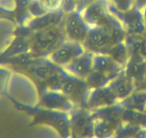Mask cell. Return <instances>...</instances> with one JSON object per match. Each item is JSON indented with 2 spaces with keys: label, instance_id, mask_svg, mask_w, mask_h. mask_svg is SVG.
<instances>
[{
  "label": "cell",
  "instance_id": "13",
  "mask_svg": "<svg viewBox=\"0 0 146 138\" xmlns=\"http://www.w3.org/2000/svg\"><path fill=\"white\" fill-rule=\"evenodd\" d=\"M118 102L107 88H90L86 95L85 105L92 109H97Z\"/></svg>",
  "mask_w": 146,
  "mask_h": 138
},
{
  "label": "cell",
  "instance_id": "9",
  "mask_svg": "<svg viewBox=\"0 0 146 138\" xmlns=\"http://www.w3.org/2000/svg\"><path fill=\"white\" fill-rule=\"evenodd\" d=\"M83 44L65 40L57 46L47 58L58 67L63 68L85 52Z\"/></svg>",
  "mask_w": 146,
  "mask_h": 138
},
{
  "label": "cell",
  "instance_id": "5",
  "mask_svg": "<svg viewBox=\"0 0 146 138\" xmlns=\"http://www.w3.org/2000/svg\"><path fill=\"white\" fill-rule=\"evenodd\" d=\"M89 88L85 80L70 75L60 67L57 90H60L70 97L77 106L82 104L85 105V98Z\"/></svg>",
  "mask_w": 146,
  "mask_h": 138
},
{
  "label": "cell",
  "instance_id": "7",
  "mask_svg": "<svg viewBox=\"0 0 146 138\" xmlns=\"http://www.w3.org/2000/svg\"><path fill=\"white\" fill-rule=\"evenodd\" d=\"M110 11L119 19L127 35L143 36L145 35V27L143 22L141 9L133 7L130 10L121 12L108 3Z\"/></svg>",
  "mask_w": 146,
  "mask_h": 138
},
{
  "label": "cell",
  "instance_id": "1",
  "mask_svg": "<svg viewBox=\"0 0 146 138\" xmlns=\"http://www.w3.org/2000/svg\"><path fill=\"white\" fill-rule=\"evenodd\" d=\"M65 40L62 23L54 27L30 32L29 53L34 58H46Z\"/></svg>",
  "mask_w": 146,
  "mask_h": 138
},
{
  "label": "cell",
  "instance_id": "20",
  "mask_svg": "<svg viewBox=\"0 0 146 138\" xmlns=\"http://www.w3.org/2000/svg\"><path fill=\"white\" fill-rule=\"evenodd\" d=\"M110 5L121 12L130 10L135 5V0H106Z\"/></svg>",
  "mask_w": 146,
  "mask_h": 138
},
{
  "label": "cell",
  "instance_id": "8",
  "mask_svg": "<svg viewBox=\"0 0 146 138\" xmlns=\"http://www.w3.org/2000/svg\"><path fill=\"white\" fill-rule=\"evenodd\" d=\"M39 105L44 109L72 112L77 107L71 98L60 90L45 87L40 91Z\"/></svg>",
  "mask_w": 146,
  "mask_h": 138
},
{
  "label": "cell",
  "instance_id": "3",
  "mask_svg": "<svg viewBox=\"0 0 146 138\" xmlns=\"http://www.w3.org/2000/svg\"><path fill=\"white\" fill-rule=\"evenodd\" d=\"M9 95L15 101L28 107H35L40 103V91L29 77L20 73H15L9 78Z\"/></svg>",
  "mask_w": 146,
  "mask_h": 138
},
{
  "label": "cell",
  "instance_id": "10",
  "mask_svg": "<svg viewBox=\"0 0 146 138\" xmlns=\"http://www.w3.org/2000/svg\"><path fill=\"white\" fill-rule=\"evenodd\" d=\"M64 15L65 12L62 9L57 12H47L39 17L26 19L22 23V26L29 32L54 27L62 23Z\"/></svg>",
  "mask_w": 146,
  "mask_h": 138
},
{
  "label": "cell",
  "instance_id": "14",
  "mask_svg": "<svg viewBox=\"0 0 146 138\" xmlns=\"http://www.w3.org/2000/svg\"><path fill=\"white\" fill-rule=\"evenodd\" d=\"M92 68L94 71L102 73L113 79L121 74L125 68L113 60L109 55L94 53Z\"/></svg>",
  "mask_w": 146,
  "mask_h": 138
},
{
  "label": "cell",
  "instance_id": "19",
  "mask_svg": "<svg viewBox=\"0 0 146 138\" xmlns=\"http://www.w3.org/2000/svg\"><path fill=\"white\" fill-rule=\"evenodd\" d=\"M64 0H36L45 12H52L62 9Z\"/></svg>",
  "mask_w": 146,
  "mask_h": 138
},
{
  "label": "cell",
  "instance_id": "6",
  "mask_svg": "<svg viewBox=\"0 0 146 138\" xmlns=\"http://www.w3.org/2000/svg\"><path fill=\"white\" fill-rule=\"evenodd\" d=\"M62 28L67 40L82 44L86 40L90 29L79 11L65 13L62 21Z\"/></svg>",
  "mask_w": 146,
  "mask_h": 138
},
{
  "label": "cell",
  "instance_id": "23",
  "mask_svg": "<svg viewBox=\"0 0 146 138\" xmlns=\"http://www.w3.org/2000/svg\"><path fill=\"white\" fill-rule=\"evenodd\" d=\"M146 5V0H135L134 7L141 9L142 8Z\"/></svg>",
  "mask_w": 146,
  "mask_h": 138
},
{
  "label": "cell",
  "instance_id": "25",
  "mask_svg": "<svg viewBox=\"0 0 146 138\" xmlns=\"http://www.w3.org/2000/svg\"><path fill=\"white\" fill-rule=\"evenodd\" d=\"M145 112H146V106H145Z\"/></svg>",
  "mask_w": 146,
  "mask_h": 138
},
{
  "label": "cell",
  "instance_id": "2",
  "mask_svg": "<svg viewBox=\"0 0 146 138\" xmlns=\"http://www.w3.org/2000/svg\"><path fill=\"white\" fill-rule=\"evenodd\" d=\"M81 14L89 27L125 30L121 22L110 11L106 0H95L85 7Z\"/></svg>",
  "mask_w": 146,
  "mask_h": 138
},
{
  "label": "cell",
  "instance_id": "18",
  "mask_svg": "<svg viewBox=\"0 0 146 138\" xmlns=\"http://www.w3.org/2000/svg\"><path fill=\"white\" fill-rule=\"evenodd\" d=\"M111 80L110 77L102 73L92 70L85 81L89 88H101L106 86Z\"/></svg>",
  "mask_w": 146,
  "mask_h": 138
},
{
  "label": "cell",
  "instance_id": "24",
  "mask_svg": "<svg viewBox=\"0 0 146 138\" xmlns=\"http://www.w3.org/2000/svg\"><path fill=\"white\" fill-rule=\"evenodd\" d=\"M141 11H142V14H143V22H144L145 27V29H146V5L142 8ZM145 35H146V32H145Z\"/></svg>",
  "mask_w": 146,
  "mask_h": 138
},
{
  "label": "cell",
  "instance_id": "16",
  "mask_svg": "<svg viewBox=\"0 0 146 138\" xmlns=\"http://www.w3.org/2000/svg\"><path fill=\"white\" fill-rule=\"evenodd\" d=\"M120 102L126 109L145 112L146 106V91L135 89L129 96Z\"/></svg>",
  "mask_w": 146,
  "mask_h": 138
},
{
  "label": "cell",
  "instance_id": "4",
  "mask_svg": "<svg viewBox=\"0 0 146 138\" xmlns=\"http://www.w3.org/2000/svg\"><path fill=\"white\" fill-rule=\"evenodd\" d=\"M127 33L124 30L111 31L100 27H90L83 46L85 50L93 53L108 54L115 45L124 42Z\"/></svg>",
  "mask_w": 146,
  "mask_h": 138
},
{
  "label": "cell",
  "instance_id": "17",
  "mask_svg": "<svg viewBox=\"0 0 146 138\" xmlns=\"http://www.w3.org/2000/svg\"><path fill=\"white\" fill-rule=\"evenodd\" d=\"M108 55L111 56L113 60H115L117 63L121 65L124 68L128 62L129 58L130 57V53L129 52L128 48L125 41L115 45L109 50Z\"/></svg>",
  "mask_w": 146,
  "mask_h": 138
},
{
  "label": "cell",
  "instance_id": "12",
  "mask_svg": "<svg viewBox=\"0 0 146 138\" xmlns=\"http://www.w3.org/2000/svg\"><path fill=\"white\" fill-rule=\"evenodd\" d=\"M106 86L118 101L127 98L136 89L134 81L126 75L124 71L113 78Z\"/></svg>",
  "mask_w": 146,
  "mask_h": 138
},
{
  "label": "cell",
  "instance_id": "11",
  "mask_svg": "<svg viewBox=\"0 0 146 138\" xmlns=\"http://www.w3.org/2000/svg\"><path fill=\"white\" fill-rule=\"evenodd\" d=\"M93 53L85 50V53L74 59L62 68L73 76L80 79L85 80L93 70Z\"/></svg>",
  "mask_w": 146,
  "mask_h": 138
},
{
  "label": "cell",
  "instance_id": "15",
  "mask_svg": "<svg viewBox=\"0 0 146 138\" xmlns=\"http://www.w3.org/2000/svg\"><path fill=\"white\" fill-rule=\"evenodd\" d=\"M124 72L132 78L135 86L140 84L146 72V60L143 56L132 55L125 66Z\"/></svg>",
  "mask_w": 146,
  "mask_h": 138
},
{
  "label": "cell",
  "instance_id": "22",
  "mask_svg": "<svg viewBox=\"0 0 146 138\" xmlns=\"http://www.w3.org/2000/svg\"><path fill=\"white\" fill-rule=\"evenodd\" d=\"M136 89H140V90H145L146 91V72L145 74L144 77H143V80L137 86Z\"/></svg>",
  "mask_w": 146,
  "mask_h": 138
},
{
  "label": "cell",
  "instance_id": "21",
  "mask_svg": "<svg viewBox=\"0 0 146 138\" xmlns=\"http://www.w3.org/2000/svg\"><path fill=\"white\" fill-rule=\"evenodd\" d=\"M0 7L13 12L17 7L16 0H0Z\"/></svg>",
  "mask_w": 146,
  "mask_h": 138
}]
</instances>
